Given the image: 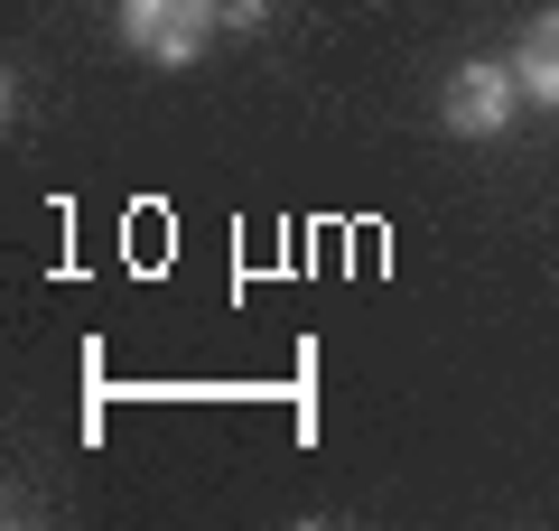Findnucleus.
Instances as JSON below:
<instances>
[{
    "instance_id": "f257e3e1",
    "label": "nucleus",
    "mask_w": 559,
    "mask_h": 531,
    "mask_svg": "<svg viewBox=\"0 0 559 531\" xmlns=\"http://www.w3.org/2000/svg\"><path fill=\"white\" fill-rule=\"evenodd\" d=\"M224 28V0H121V38L150 66H197Z\"/></svg>"
},
{
    "instance_id": "f03ea898",
    "label": "nucleus",
    "mask_w": 559,
    "mask_h": 531,
    "mask_svg": "<svg viewBox=\"0 0 559 531\" xmlns=\"http://www.w3.org/2000/svg\"><path fill=\"white\" fill-rule=\"evenodd\" d=\"M513 103H522L513 66H485V57H466L457 75H448V94H439V121H448L457 140H495L503 121H513Z\"/></svg>"
},
{
    "instance_id": "7ed1b4c3",
    "label": "nucleus",
    "mask_w": 559,
    "mask_h": 531,
    "mask_svg": "<svg viewBox=\"0 0 559 531\" xmlns=\"http://www.w3.org/2000/svg\"><path fill=\"white\" fill-rule=\"evenodd\" d=\"M513 84H522V103H540V113H559V10L522 38V57H513Z\"/></svg>"
}]
</instances>
